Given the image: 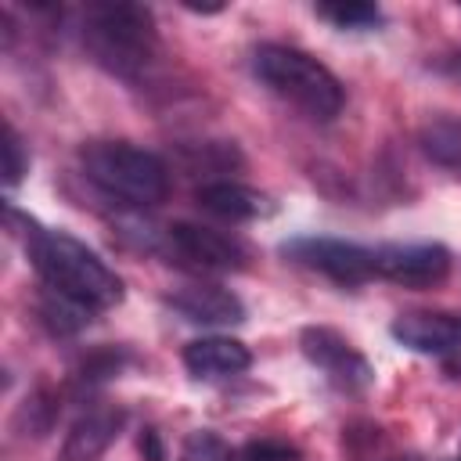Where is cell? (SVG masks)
I'll list each match as a JSON object with an SVG mask.
<instances>
[{"label": "cell", "mask_w": 461, "mask_h": 461, "mask_svg": "<svg viewBox=\"0 0 461 461\" xmlns=\"http://www.w3.org/2000/svg\"><path fill=\"white\" fill-rule=\"evenodd\" d=\"M25 252L32 259V270L40 274L43 288L86 306V310H112L122 303V281L119 274L79 238L65 230L36 227L25 238Z\"/></svg>", "instance_id": "6da1fadb"}, {"label": "cell", "mask_w": 461, "mask_h": 461, "mask_svg": "<svg viewBox=\"0 0 461 461\" xmlns=\"http://www.w3.org/2000/svg\"><path fill=\"white\" fill-rule=\"evenodd\" d=\"M83 43L101 68H108L119 79H137L155 58L158 32H155V18L148 7L112 0V4L86 7Z\"/></svg>", "instance_id": "7a4b0ae2"}, {"label": "cell", "mask_w": 461, "mask_h": 461, "mask_svg": "<svg viewBox=\"0 0 461 461\" xmlns=\"http://www.w3.org/2000/svg\"><path fill=\"white\" fill-rule=\"evenodd\" d=\"M252 68L259 83H267L277 97H285L288 104H295L317 122H331L346 104V90L339 76L299 47L259 43L252 50Z\"/></svg>", "instance_id": "3957f363"}, {"label": "cell", "mask_w": 461, "mask_h": 461, "mask_svg": "<svg viewBox=\"0 0 461 461\" xmlns=\"http://www.w3.org/2000/svg\"><path fill=\"white\" fill-rule=\"evenodd\" d=\"M79 166L101 194L133 209L158 205L169 191L166 162L130 140H90L79 148Z\"/></svg>", "instance_id": "277c9868"}, {"label": "cell", "mask_w": 461, "mask_h": 461, "mask_svg": "<svg viewBox=\"0 0 461 461\" xmlns=\"http://www.w3.org/2000/svg\"><path fill=\"white\" fill-rule=\"evenodd\" d=\"M158 252L169 256V263H180L202 274L241 270L249 259V249L238 238L220 234L212 227H198V223H169L158 234Z\"/></svg>", "instance_id": "5b68a950"}, {"label": "cell", "mask_w": 461, "mask_h": 461, "mask_svg": "<svg viewBox=\"0 0 461 461\" xmlns=\"http://www.w3.org/2000/svg\"><path fill=\"white\" fill-rule=\"evenodd\" d=\"M285 256L295 263L339 281V285H364L375 274V249L342 241V238H295L285 245Z\"/></svg>", "instance_id": "8992f818"}, {"label": "cell", "mask_w": 461, "mask_h": 461, "mask_svg": "<svg viewBox=\"0 0 461 461\" xmlns=\"http://www.w3.org/2000/svg\"><path fill=\"white\" fill-rule=\"evenodd\" d=\"M299 349H303V357H306L313 367H321V371L328 375L331 385H339V389H346V393H360V389H367L371 378H375L371 364H367V360L353 349V342H349L346 335H339L335 328H324V324L303 328Z\"/></svg>", "instance_id": "52a82bcc"}, {"label": "cell", "mask_w": 461, "mask_h": 461, "mask_svg": "<svg viewBox=\"0 0 461 461\" xmlns=\"http://www.w3.org/2000/svg\"><path fill=\"white\" fill-rule=\"evenodd\" d=\"M375 274L403 285V288H432L450 274V252L436 241H411V245H378L375 249Z\"/></svg>", "instance_id": "ba28073f"}, {"label": "cell", "mask_w": 461, "mask_h": 461, "mask_svg": "<svg viewBox=\"0 0 461 461\" xmlns=\"http://www.w3.org/2000/svg\"><path fill=\"white\" fill-rule=\"evenodd\" d=\"M393 339L414 353L436 357L443 360L447 353H454L461 346V317L457 313H432V310H411L400 313L389 324Z\"/></svg>", "instance_id": "9c48e42d"}, {"label": "cell", "mask_w": 461, "mask_h": 461, "mask_svg": "<svg viewBox=\"0 0 461 461\" xmlns=\"http://www.w3.org/2000/svg\"><path fill=\"white\" fill-rule=\"evenodd\" d=\"M166 303L191 324H241L245 321V303L223 288V285H180L166 295Z\"/></svg>", "instance_id": "30bf717a"}, {"label": "cell", "mask_w": 461, "mask_h": 461, "mask_svg": "<svg viewBox=\"0 0 461 461\" xmlns=\"http://www.w3.org/2000/svg\"><path fill=\"white\" fill-rule=\"evenodd\" d=\"M126 414L119 407H94L86 411L65 436L58 461H97L122 432Z\"/></svg>", "instance_id": "8fae6325"}, {"label": "cell", "mask_w": 461, "mask_h": 461, "mask_svg": "<svg viewBox=\"0 0 461 461\" xmlns=\"http://www.w3.org/2000/svg\"><path fill=\"white\" fill-rule=\"evenodd\" d=\"M252 364V353L245 342L230 339V335H205L184 346V367L194 378H227V375H241Z\"/></svg>", "instance_id": "7c38bea8"}, {"label": "cell", "mask_w": 461, "mask_h": 461, "mask_svg": "<svg viewBox=\"0 0 461 461\" xmlns=\"http://www.w3.org/2000/svg\"><path fill=\"white\" fill-rule=\"evenodd\" d=\"M198 205L220 220H230V223H245V220H259V216H270L274 205L267 194H259L256 187H245L238 180H212V184H202L198 187Z\"/></svg>", "instance_id": "4fadbf2b"}, {"label": "cell", "mask_w": 461, "mask_h": 461, "mask_svg": "<svg viewBox=\"0 0 461 461\" xmlns=\"http://www.w3.org/2000/svg\"><path fill=\"white\" fill-rule=\"evenodd\" d=\"M418 140L432 162L461 173V119H436V122L421 126Z\"/></svg>", "instance_id": "5bb4252c"}, {"label": "cell", "mask_w": 461, "mask_h": 461, "mask_svg": "<svg viewBox=\"0 0 461 461\" xmlns=\"http://www.w3.org/2000/svg\"><path fill=\"white\" fill-rule=\"evenodd\" d=\"M90 313H94V310H86V306H79V303H72V299H65V295H58V292H50V288L40 295V321H43L50 331H58V335L79 331V328L90 321Z\"/></svg>", "instance_id": "9a60e30c"}, {"label": "cell", "mask_w": 461, "mask_h": 461, "mask_svg": "<svg viewBox=\"0 0 461 461\" xmlns=\"http://www.w3.org/2000/svg\"><path fill=\"white\" fill-rule=\"evenodd\" d=\"M317 14L335 22L339 29H367L382 22V11L375 4H321Z\"/></svg>", "instance_id": "2e32d148"}, {"label": "cell", "mask_w": 461, "mask_h": 461, "mask_svg": "<svg viewBox=\"0 0 461 461\" xmlns=\"http://www.w3.org/2000/svg\"><path fill=\"white\" fill-rule=\"evenodd\" d=\"M180 461H230V447H227L216 432L198 429V432H191V436L184 439Z\"/></svg>", "instance_id": "e0dca14e"}, {"label": "cell", "mask_w": 461, "mask_h": 461, "mask_svg": "<svg viewBox=\"0 0 461 461\" xmlns=\"http://www.w3.org/2000/svg\"><path fill=\"white\" fill-rule=\"evenodd\" d=\"M25 173H29V151H25L22 137L14 133V126L4 122V184L14 187Z\"/></svg>", "instance_id": "ac0fdd59"}, {"label": "cell", "mask_w": 461, "mask_h": 461, "mask_svg": "<svg viewBox=\"0 0 461 461\" xmlns=\"http://www.w3.org/2000/svg\"><path fill=\"white\" fill-rule=\"evenodd\" d=\"M299 447L285 443V439H252L241 450V461H299Z\"/></svg>", "instance_id": "d6986e66"}, {"label": "cell", "mask_w": 461, "mask_h": 461, "mask_svg": "<svg viewBox=\"0 0 461 461\" xmlns=\"http://www.w3.org/2000/svg\"><path fill=\"white\" fill-rule=\"evenodd\" d=\"M137 450H140L144 461H169V457H166V447H162V436H158L155 429H140Z\"/></svg>", "instance_id": "ffe728a7"}, {"label": "cell", "mask_w": 461, "mask_h": 461, "mask_svg": "<svg viewBox=\"0 0 461 461\" xmlns=\"http://www.w3.org/2000/svg\"><path fill=\"white\" fill-rule=\"evenodd\" d=\"M439 364H443V371H447V375H450L454 382H461V346H457L454 353H447V357H443Z\"/></svg>", "instance_id": "44dd1931"}, {"label": "cell", "mask_w": 461, "mask_h": 461, "mask_svg": "<svg viewBox=\"0 0 461 461\" xmlns=\"http://www.w3.org/2000/svg\"><path fill=\"white\" fill-rule=\"evenodd\" d=\"M393 461H414V457H393Z\"/></svg>", "instance_id": "7402d4cb"}, {"label": "cell", "mask_w": 461, "mask_h": 461, "mask_svg": "<svg viewBox=\"0 0 461 461\" xmlns=\"http://www.w3.org/2000/svg\"><path fill=\"white\" fill-rule=\"evenodd\" d=\"M457 461H461V457H457Z\"/></svg>", "instance_id": "603a6c76"}]
</instances>
